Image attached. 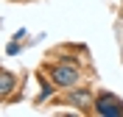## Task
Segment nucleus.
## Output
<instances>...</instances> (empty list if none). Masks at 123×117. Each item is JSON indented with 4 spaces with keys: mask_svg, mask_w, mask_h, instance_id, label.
<instances>
[{
    "mask_svg": "<svg viewBox=\"0 0 123 117\" xmlns=\"http://www.w3.org/2000/svg\"><path fill=\"white\" fill-rule=\"evenodd\" d=\"M48 72H50V81L56 86H76V81H78V70L76 67H67V64H56Z\"/></svg>",
    "mask_w": 123,
    "mask_h": 117,
    "instance_id": "f257e3e1",
    "label": "nucleus"
},
{
    "mask_svg": "<svg viewBox=\"0 0 123 117\" xmlns=\"http://www.w3.org/2000/svg\"><path fill=\"white\" fill-rule=\"evenodd\" d=\"M95 111L98 114H106V117H115V114H123V100L115 98V95H98V100H95Z\"/></svg>",
    "mask_w": 123,
    "mask_h": 117,
    "instance_id": "f03ea898",
    "label": "nucleus"
},
{
    "mask_svg": "<svg viewBox=\"0 0 123 117\" xmlns=\"http://www.w3.org/2000/svg\"><path fill=\"white\" fill-rule=\"evenodd\" d=\"M11 89H14V75L0 70V98H3V95H8Z\"/></svg>",
    "mask_w": 123,
    "mask_h": 117,
    "instance_id": "7ed1b4c3",
    "label": "nucleus"
},
{
    "mask_svg": "<svg viewBox=\"0 0 123 117\" xmlns=\"http://www.w3.org/2000/svg\"><path fill=\"white\" fill-rule=\"evenodd\" d=\"M70 103H76V106H87V103H90V92H87V89L73 92V95H70Z\"/></svg>",
    "mask_w": 123,
    "mask_h": 117,
    "instance_id": "20e7f679",
    "label": "nucleus"
}]
</instances>
